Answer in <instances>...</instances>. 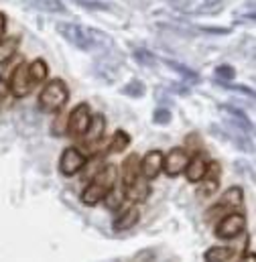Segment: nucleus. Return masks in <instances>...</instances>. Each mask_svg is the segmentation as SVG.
I'll list each match as a JSON object with an SVG mask.
<instances>
[{
	"instance_id": "9b49d317",
	"label": "nucleus",
	"mask_w": 256,
	"mask_h": 262,
	"mask_svg": "<svg viewBox=\"0 0 256 262\" xmlns=\"http://www.w3.org/2000/svg\"><path fill=\"white\" fill-rule=\"evenodd\" d=\"M218 187H220V165L218 163H211V165H207V173L201 179V185L197 189V195L199 197L214 195L218 191Z\"/></svg>"
},
{
	"instance_id": "423d86ee",
	"label": "nucleus",
	"mask_w": 256,
	"mask_h": 262,
	"mask_svg": "<svg viewBox=\"0 0 256 262\" xmlns=\"http://www.w3.org/2000/svg\"><path fill=\"white\" fill-rule=\"evenodd\" d=\"M244 226H246L244 213L232 211V213H228V215L216 226V236L222 238V240H232V238H236V236L244 230Z\"/></svg>"
},
{
	"instance_id": "c756f323",
	"label": "nucleus",
	"mask_w": 256,
	"mask_h": 262,
	"mask_svg": "<svg viewBox=\"0 0 256 262\" xmlns=\"http://www.w3.org/2000/svg\"><path fill=\"white\" fill-rule=\"evenodd\" d=\"M4 31H6V16H4V12H0V41L4 37Z\"/></svg>"
},
{
	"instance_id": "f03ea898",
	"label": "nucleus",
	"mask_w": 256,
	"mask_h": 262,
	"mask_svg": "<svg viewBox=\"0 0 256 262\" xmlns=\"http://www.w3.org/2000/svg\"><path fill=\"white\" fill-rule=\"evenodd\" d=\"M116 175H118V169H116L114 165L102 167V169L96 173V177L92 179V183L83 189L81 201H83L86 205H98V203L106 197V193H108L110 189L116 187Z\"/></svg>"
},
{
	"instance_id": "a211bd4d",
	"label": "nucleus",
	"mask_w": 256,
	"mask_h": 262,
	"mask_svg": "<svg viewBox=\"0 0 256 262\" xmlns=\"http://www.w3.org/2000/svg\"><path fill=\"white\" fill-rule=\"evenodd\" d=\"M234 248H228V246H211L205 250L203 254V260L205 262H228L234 258Z\"/></svg>"
},
{
	"instance_id": "9d476101",
	"label": "nucleus",
	"mask_w": 256,
	"mask_h": 262,
	"mask_svg": "<svg viewBox=\"0 0 256 262\" xmlns=\"http://www.w3.org/2000/svg\"><path fill=\"white\" fill-rule=\"evenodd\" d=\"M163 152L161 150H148L142 159H140V175L146 179V181H151V179H155L161 171H163Z\"/></svg>"
},
{
	"instance_id": "4be33fe9",
	"label": "nucleus",
	"mask_w": 256,
	"mask_h": 262,
	"mask_svg": "<svg viewBox=\"0 0 256 262\" xmlns=\"http://www.w3.org/2000/svg\"><path fill=\"white\" fill-rule=\"evenodd\" d=\"M128 144H130V136H128V132L116 130L114 132V136H112V140H110L108 152H122V150H126L128 148Z\"/></svg>"
},
{
	"instance_id": "1a4fd4ad",
	"label": "nucleus",
	"mask_w": 256,
	"mask_h": 262,
	"mask_svg": "<svg viewBox=\"0 0 256 262\" xmlns=\"http://www.w3.org/2000/svg\"><path fill=\"white\" fill-rule=\"evenodd\" d=\"M86 167V157L79 148L75 146H69L61 152V159H59V171L63 173L65 177H71L75 173H79L81 169Z\"/></svg>"
},
{
	"instance_id": "bb28decb",
	"label": "nucleus",
	"mask_w": 256,
	"mask_h": 262,
	"mask_svg": "<svg viewBox=\"0 0 256 262\" xmlns=\"http://www.w3.org/2000/svg\"><path fill=\"white\" fill-rule=\"evenodd\" d=\"M234 75H236V69L232 66H218L216 67V77L220 79V81H224V83H228L230 79H234Z\"/></svg>"
},
{
	"instance_id": "cd10ccee",
	"label": "nucleus",
	"mask_w": 256,
	"mask_h": 262,
	"mask_svg": "<svg viewBox=\"0 0 256 262\" xmlns=\"http://www.w3.org/2000/svg\"><path fill=\"white\" fill-rule=\"evenodd\" d=\"M134 59L136 61H140V63H148V66H155V55L153 53H148V51H144V49H136L134 51Z\"/></svg>"
},
{
	"instance_id": "39448f33",
	"label": "nucleus",
	"mask_w": 256,
	"mask_h": 262,
	"mask_svg": "<svg viewBox=\"0 0 256 262\" xmlns=\"http://www.w3.org/2000/svg\"><path fill=\"white\" fill-rule=\"evenodd\" d=\"M90 120H92V110H90V106H88L86 102L77 104V106L71 110L69 118H67V132H69V136H75V138L83 136L86 130H88V126H90Z\"/></svg>"
},
{
	"instance_id": "6e6552de",
	"label": "nucleus",
	"mask_w": 256,
	"mask_h": 262,
	"mask_svg": "<svg viewBox=\"0 0 256 262\" xmlns=\"http://www.w3.org/2000/svg\"><path fill=\"white\" fill-rule=\"evenodd\" d=\"M187 163H189L187 150L181 148V146H175V148L169 150L167 157H163V171H165L169 177H177V175H181V173L185 171Z\"/></svg>"
},
{
	"instance_id": "7c9ffc66",
	"label": "nucleus",
	"mask_w": 256,
	"mask_h": 262,
	"mask_svg": "<svg viewBox=\"0 0 256 262\" xmlns=\"http://www.w3.org/2000/svg\"><path fill=\"white\" fill-rule=\"evenodd\" d=\"M6 92H8V88H6V81H4V79H0V102L6 98Z\"/></svg>"
},
{
	"instance_id": "412c9836",
	"label": "nucleus",
	"mask_w": 256,
	"mask_h": 262,
	"mask_svg": "<svg viewBox=\"0 0 256 262\" xmlns=\"http://www.w3.org/2000/svg\"><path fill=\"white\" fill-rule=\"evenodd\" d=\"M33 8H39V10H43V12H51V14H55V12H65V6L61 0H27Z\"/></svg>"
},
{
	"instance_id": "f257e3e1",
	"label": "nucleus",
	"mask_w": 256,
	"mask_h": 262,
	"mask_svg": "<svg viewBox=\"0 0 256 262\" xmlns=\"http://www.w3.org/2000/svg\"><path fill=\"white\" fill-rule=\"evenodd\" d=\"M57 33L67 43H71L73 47H77L79 51H86V53L106 51L112 47L110 35L104 31L92 29V27H83V25H75V23H59Z\"/></svg>"
},
{
	"instance_id": "f8f14e48",
	"label": "nucleus",
	"mask_w": 256,
	"mask_h": 262,
	"mask_svg": "<svg viewBox=\"0 0 256 262\" xmlns=\"http://www.w3.org/2000/svg\"><path fill=\"white\" fill-rule=\"evenodd\" d=\"M104 132H106V118L102 114H96V116H92L90 126H88V130L83 134V142L88 146H96L102 140Z\"/></svg>"
},
{
	"instance_id": "6ab92c4d",
	"label": "nucleus",
	"mask_w": 256,
	"mask_h": 262,
	"mask_svg": "<svg viewBox=\"0 0 256 262\" xmlns=\"http://www.w3.org/2000/svg\"><path fill=\"white\" fill-rule=\"evenodd\" d=\"M222 112L228 114L230 120H232L234 124H238L244 132H252V122L246 118V114H244L242 110H238V108H234V106H222Z\"/></svg>"
},
{
	"instance_id": "a878e982",
	"label": "nucleus",
	"mask_w": 256,
	"mask_h": 262,
	"mask_svg": "<svg viewBox=\"0 0 256 262\" xmlns=\"http://www.w3.org/2000/svg\"><path fill=\"white\" fill-rule=\"evenodd\" d=\"M165 63H167V66L171 67V69H175L177 73H181V75H183L185 79H191V81H197V73H195V71H191L189 67L181 66V63H177V61H169V59H167Z\"/></svg>"
},
{
	"instance_id": "0eeeda50",
	"label": "nucleus",
	"mask_w": 256,
	"mask_h": 262,
	"mask_svg": "<svg viewBox=\"0 0 256 262\" xmlns=\"http://www.w3.org/2000/svg\"><path fill=\"white\" fill-rule=\"evenodd\" d=\"M10 92L14 98H25L31 94L33 90V81L29 77V66L27 63H18L12 71V77H10V83H8Z\"/></svg>"
},
{
	"instance_id": "b1692460",
	"label": "nucleus",
	"mask_w": 256,
	"mask_h": 262,
	"mask_svg": "<svg viewBox=\"0 0 256 262\" xmlns=\"http://www.w3.org/2000/svg\"><path fill=\"white\" fill-rule=\"evenodd\" d=\"M102 201L106 203L108 209H118V207L122 205V201H124V191H118V189L114 187V189H110V191L106 193V197H104Z\"/></svg>"
},
{
	"instance_id": "393cba45",
	"label": "nucleus",
	"mask_w": 256,
	"mask_h": 262,
	"mask_svg": "<svg viewBox=\"0 0 256 262\" xmlns=\"http://www.w3.org/2000/svg\"><path fill=\"white\" fill-rule=\"evenodd\" d=\"M126 96L130 98H142L144 96V92H146V88H144V83L142 81H138V79H134V81H130L128 85H124V90H122Z\"/></svg>"
},
{
	"instance_id": "c85d7f7f",
	"label": "nucleus",
	"mask_w": 256,
	"mask_h": 262,
	"mask_svg": "<svg viewBox=\"0 0 256 262\" xmlns=\"http://www.w3.org/2000/svg\"><path fill=\"white\" fill-rule=\"evenodd\" d=\"M153 122H157V124H169L171 122V112L167 108H159L155 112V116H153Z\"/></svg>"
},
{
	"instance_id": "7ed1b4c3",
	"label": "nucleus",
	"mask_w": 256,
	"mask_h": 262,
	"mask_svg": "<svg viewBox=\"0 0 256 262\" xmlns=\"http://www.w3.org/2000/svg\"><path fill=\"white\" fill-rule=\"evenodd\" d=\"M67 98H69V90H67L65 81L63 79H53L39 94V108L43 112H59L65 106Z\"/></svg>"
},
{
	"instance_id": "4468645a",
	"label": "nucleus",
	"mask_w": 256,
	"mask_h": 262,
	"mask_svg": "<svg viewBox=\"0 0 256 262\" xmlns=\"http://www.w3.org/2000/svg\"><path fill=\"white\" fill-rule=\"evenodd\" d=\"M244 201V193L240 187H230L224 195L220 197L218 205L214 207V211H224V209H234V207H240Z\"/></svg>"
},
{
	"instance_id": "f3484780",
	"label": "nucleus",
	"mask_w": 256,
	"mask_h": 262,
	"mask_svg": "<svg viewBox=\"0 0 256 262\" xmlns=\"http://www.w3.org/2000/svg\"><path fill=\"white\" fill-rule=\"evenodd\" d=\"M138 220H140V211H138V207H126L118 217H116V222H114V230H128V228H132V226H136L138 224Z\"/></svg>"
},
{
	"instance_id": "dca6fc26",
	"label": "nucleus",
	"mask_w": 256,
	"mask_h": 262,
	"mask_svg": "<svg viewBox=\"0 0 256 262\" xmlns=\"http://www.w3.org/2000/svg\"><path fill=\"white\" fill-rule=\"evenodd\" d=\"M151 195V185H148V181L140 175L134 183H130L126 187V197L130 201H136V203H142V201H146Z\"/></svg>"
},
{
	"instance_id": "aec40b11",
	"label": "nucleus",
	"mask_w": 256,
	"mask_h": 262,
	"mask_svg": "<svg viewBox=\"0 0 256 262\" xmlns=\"http://www.w3.org/2000/svg\"><path fill=\"white\" fill-rule=\"evenodd\" d=\"M18 43H20V39H18V37H8V39L0 41V66H2V63H6V61L16 53Z\"/></svg>"
},
{
	"instance_id": "ddd939ff",
	"label": "nucleus",
	"mask_w": 256,
	"mask_h": 262,
	"mask_svg": "<svg viewBox=\"0 0 256 262\" xmlns=\"http://www.w3.org/2000/svg\"><path fill=\"white\" fill-rule=\"evenodd\" d=\"M207 173V161L201 155H195L193 159H189L187 167H185V177L189 183H199Z\"/></svg>"
},
{
	"instance_id": "5701e85b",
	"label": "nucleus",
	"mask_w": 256,
	"mask_h": 262,
	"mask_svg": "<svg viewBox=\"0 0 256 262\" xmlns=\"http://www.w3.org/2000/svg\"><path fill=\"white\" fill-rule=\"evenodd\" d=\"M47 73H49V67H47V63H45L43 59H35V61L29 66V77H31L33 83H35V81H45Z\"/></svg>"
},
{
	"instance_id": "2eb2a0df",
	"label": "nucleus",
	"mask_w": 256,
	"mask_h": 262,
	"mask_svg": "<svg viewBox=\"0 0 256 262\" xmlns=\"http://www.w3.org/2000/svg\"><path fill=\"white\" fill-rule=\"evenodd\" d=\"M140 177V157L138 155H128L126 161L122 163V183L128 187Z\"/></svg>"
},
{
	"instance_id": "20e7f679",
	"label": "nucleus",
	"mask_w": 256,
	"mask_h": 262,
	"mask_svg": "<svg viewBox=\"0 0 256 262\" xmlns=\"http://www.w3.org/2000/svg\"><path fill=\"white\" fill-rule=\"evenodd\" d=\"M165 2L183 14H216L222 10L224 0H165Z\"/></svg>"
}]
</instances>
